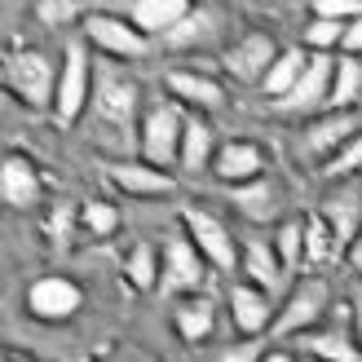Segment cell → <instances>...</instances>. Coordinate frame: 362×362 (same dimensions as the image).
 I'll list each match as a JSON object with an SVG mask.
<instances>
[{
    "mask_svg": "<svg viewBox=\"0 0 362 362\" xmlns=\"http://www.w3.org/2000/svg\"><path fill=\"white\" fill-rule=\"evenodd\" d=\"M305 362H310V358H305Z\"/></svg>",
    "mask_w": 362,
    "mask_h": 362,
    "instance_id": "cell-41",
    "label": "cell"
},
{
    "mask_svg": "<svg viewBox=\"0 0 362 362\" xmlns=\"http://www.w3.org/2000/svg\"><path fill=\"white\" fill-rule=\"evenodd\" d=\"M305 66H310V49H305V45H287L279 58H274V66H269V76L261 80V93L274 102V106L287 102V98H292V88L300 84Z\"/></svg>",
    "mask_w": 362,
    "mask_h": 362,
    "instance_id": "cell-21",
    "label": "cell"
},
{
    "mask_svg": "<svg viewBox=\"0 0 362 362\" xmlns=\"http://www.w3.org/2000/svg\"><path fill=\"white\" fill-rule=\"evenodd\" d=\"M212 18H216V9H199V5H194L186 23H181V27L168 35V45H177V49H194V45H208L212 35H216V27H221V23H212Z\"/></svg>",
    "mask_w": 362,
    "mask_h": 362,
    "instance_id": "cell-28",
    "label": "cell"
},
{
    "mask_svg": "<svg viewBox=\"0 0 362 362\" xmlns=\"http://www.w3.org/2000/svg\"><path fill=\"white\" fill-rule=\"evenodd\" d=\"M93 58H88V45L76 40L66 45L62 53V66H58V98H53V119L71 129V124H80V115L93 106Z\"/></svg>",
    "mask_w": 362,
    "mask_h": 362,
    "instance_id": "cell-6",
    "label": "cell"
},
{
    "mask_svg": "<svg viewBox=\"0 0 362 362\" xmlns=\"http://www.w3.org/2000/svg\"><path fill=\"white\" fill-rule=\"evenodd\" d=\"M45 194V181H40V168L31 164L27 155L9 151L0 159V199H5V208H35Z\"/></svg>",
    "mask_w": 362,
    "mask_h": 362,
    "instance_id": "cell-17",
    "label": "cell"
},
{
    "mask_svg": "<svg viewBox=\"0 0 362 362\" xmlns=\"http://www.w3.org/2000/svg\"><path fill=\"white\" fill-rule=\"evenodd\" d=\"M300 345H305V358L310 362H362V345H358L354 327L349 332L318 327L310 336H300Z\"/></svg>",
    "mask_w": 362,
    "mask_h": 362,
    "instance_id": "cell-23",
    "label": "cell"
},
{
    "mask_svg": "<svg viewBox=\"0 0 362 362\" xmlns=\"http://www.w3.org/2000/svg\"><path fill=\"white\" fill-rule=\"evenodd\" d=\"M261 358H265V345L252 340V336H243V340H226V345L208 349L204 362H261Z\"/></svg>",
    "mask_w": 362,
    "mask_h": 362,
    "instance_id": "cell-32",
    "label": "cell"
},
{
    "mask_svg": "<svg viewBox=\"0 0 362 362\" xmlns=\"http://www.w3.org/2000/svg\"><path fill=\"white\" fill-rule=\"evenodd\" d=\"M93 111L102 119H111V124H129L133 129V119L141 111V84L119 62H102L93 71Z\"/></svg>",
    "mask_w": 362,
    "mask_h": 362,
    "instance_id": "cell-8",
    "label": "cell"
},
{
    "mask_svg": "<svg viewBox=\"0 0 362 362\" xmlns=\"http://www.w3.org/2000/svg\"><path fill=\"white\" fill-rule=\"evenodd\" d=\"M226 314H230V322H234V332H239V336L261 340L265 332H274L279 305H274V296H269V292L252 287L247 279H234L226 287Z\"/></svg>",
    "mask_w": 362,
    "mask_h": 362,
    "instance_id": "cell-10",
    "label": "cell"
},
{
    "mask_svg": "<svg viewBox=\"0 0 362 362\" xmlns=\"http://www.w3.org/2000/svg\"><path fill=\"white\" fill-rule=\"evenodd\" d=\"M5 88L35 111H53V98H58V66L45 49H18L5 62Z\"/></svg>",
    "mask_w": 362,
    "mask_h": 362,
    "instance_id": "cell-4",
    "label": "cell"
},
{
    "mask_svg": "<svg viewBox=\"0 0 362 362\" xmlns=\"http://www.w3.org/2000/svg\"><path fill=\"white\" fill-rule=\"evenodd\" d=\"M80 226L88 234H98V239H111V234L119 230V208L111 204V199H88V204L80 208Z\"/></svg>",
    "mask_w": 362,
    "mask_h": 362,
    "instance_id": "cell-30",
    "label": "cell"
},
{
    "mask_svg": "<svg viewBox=\"0 0 362 362\" xmlns=\"http://www.w3.org/2000/svg\"><path fill=\"white\" fill-rule=\"evenodd\" d=\"M269 243H274L287 274H296L305 265V216H283V221L269 230Z\"/></svg>",
    "mask_w": 362,
    "mask_h": 362,
    "instance_id": "cell-27",
    "label": "cell"
},
{
    "mask_svg": "<svg viewBox=\"0 0 362 362\" xmlns=\"http://www.w3.org/2000/svg\"><path fill=\"white\" fill-rule=\"evenodd\" d=\"M336 257H345V252H340V239H336V230L327 226V216H322V212L305 216V269L318 274V265H327Z\"/></svg>",
    "mask_w": 362,
    "mask_h": 362,
    "instance_id": "cell-25",
    "label": "cell"
},
{
    "mask_svg": "<svg viewBox=\"0 0 362 362\" xmlns=\"http://www.w3.org/2000/svg\"><path fill=\"white\" fill-rule=\"evenodd\" d=\"M340 40H345L340 23H327V18H310L305 23V49L310 53H340Z\"/></svg>",
    "mask_w": 362,
    "mask_h": 362,
    "instance_id": "cell-31",
    "label": "cell"
},
{
    "mask_svg": "<svg viewBox=\"0 0 362 362\" xmlns=\"http://www.w3.org/2000/svg\"><path fill=\"white\" fill-rule=\"evenodd\" d=\"M265 151L257 146L252 137H234V141H221V151L212 159V177L230 190H243V186H257L265 181Z\"/></svg>",
    "mask_w": 362,
    "mask_h": 362,
    "instance_id": "cell-14",
    "label": "cell"
},
{
    "mask_svg": "<svg viewBox=\"0 0 362 362\" xmlns=\"http://www.w3.org/2000/svg\"><path fill=\"white\" fill-rule=\"evenodd\" d=\"M340 53H345V58H362V18H354V23L345 27V40H340Z\"/></svg>",
    "mask_w": 362,
    "mask_h": 362,
    "instance_id": "cell-36",
    "label": "cell"
},
{
    "mask_svg": "<svg viewBox=\"0 0 362 362\" xmlns=\"http://www.w3.org/2000/svg\"><path fill=\"white\" fill-rule=\"evenodd\" d=\"M345 265H349V269H354V274L362 279V234H358V239L349 243V252H345Z\"/></svg>",
    "mask_w": 362,
    "mask_h": 362,
    "instance_id": "cell-37",
    "label": "cell"
},
{
    "mask_svg": "<svg viewBox=\"0 0 362 362\" xmlns=\"http://www.w3.org/2000/svg\"><path fill=\"white\" fill-rule=\"evenodd\" d=\"M80 305H84V292L66 274H45L27 287V314L40 322H66L80 314Z\"/></svg>",
    "mask_w": 362,
    "mask_h": 362,
    "instance_id": "cell-13",
    "label": "cell"
},
{
    "mask_svg": "<svg viewBox=\"0 0 362 362\" xmlns=\"http://www.w3.org/2000/svg\"><path fill=\"white\" fill-rule=\"evenodd\" d=\"M5 362H31V358H18V354H5Z\"/></svg>",
    "mask_w": 362,
    "mask_h": 362,
    "instance_id": "cell-40",
    "label": "cell"
},
{
    "mask_svg": "<svg viewBox=\"0 0 362 362\" xmlns=\"http://www.w3.org/2000/svg\"><path fill=\"white\" fill-rule=\"evenodd\" d=\"M181 234L199 247V257H204L212 269H239V257H243V243H239V234H234L216 212L208 208H181Z\"/></svg>",
    "mask_w": 362,
    "mask_h": 362,
    "instance_id": "cell-7",
    "label": "cell"
},
{
    "mask_svg": "<svg viewBox=\"0 0 362 362\" xmlns=\"http://www.w3.org/2000/svg\"><path fill=\"white\" fill-rule=\"evenodd\" d=\"M279 53L283 49H279V40L269 31H247L234 45L221 49V66H226V76L239 80V84H261L269 76V66H274Z\"/></svg>",
    "mask_w": 362,
    "mask_h": 362,
    "instance_id": "cell-9",
    "label": "cell"
},
{
    "mask_svg": "<svg viewBox=\"0 0 362 362\" xmlns=\"http://www.w3.org/2000/svg\"><path fill=\"white\" fill-rule=\"evenodd\" d=\"M310 18H327V23L349 27L354 18H362V0H314V5H310Z\"/></svg>",
    "mask_w": 362,
    "mask_h": 362,
    "instance_id": "cell-34",
    "label": "cell"
},
{
    "mask_svg": "<svg viewBox=\"0 0 362 362\" xmlns=\"http://www.w3.org/2000/svg\"><path fill=\"white\" fill-rule=\"evenodd\" d=\"M332 310V283L327 274H300L274 314V340H287V336H310L322 327V318Z\"/></svg>",
    "mask_w": 362,
    "mask_h": 362,
    "instance_id": "cell-1",
    "label": "cell"
},
{
    "mask_svg": "<svg viewBox=\"0 0 362 362\" xmlns=\"http://www.w3.org/2000/svg\"><path fill=\"white\" fill-rule=\"evenodd\" d=\"M261 362H300V358H296V354H287V349H265Z\"/></svg>",
    "mask_w": 362,
    "mask_h": 362,
    "instance_id": "cell-38",
    "label": "cell"
},
{
    "mask_svg": "<svg viewBox=\"0 0 362 362\" xmlns=\"http://www.w3.org/2000/svg\"><path fill=\"white\" fill-rule=\"evenodd\" d=\"M327 111H362V58L336 53V80H332Z\"/></svg>",
    "mask_w": 362,
    "mask_h": 362,
    "instance_id": "cell-24",
    "label": "cell"
},
{
    "mask_svg": "<svg viewBox=\"0 0 362 362\" xmlns=\"http://www.w3.org/2000/svg\"><path fill=\"white\" fill-rule=\"evenodd\" d=\"M234 204H239L247 216L265 221V216H274V212H279V186H274V181H257V186H243V190H234Z\"/></svg>",
    "mask_w": 362,
    "mask_h": 362,
    "instance_id": "cell-29",
    "label": "cell"
},
{
    "mask_svg": "<svg viewBox=\"0 0 362 362\" xmlns=\"http://www.w3.org/2000/svg\"><path fill=\"white\" fill-rule=\"evenodd\" d=\"M322 177H327V181H349V177H362V129H358V137L349 141V146L340 151L327 168H322Z\"/></svg>",
    "mask_w": 362,
    "mask_h": 362,
    "instance_id": "cell-33",
    "label": "cell"
},
{
    "mask_svg": "<svg viewBox=\"0 0 362 362\" xmlns=\"http://www.w3.org/2000/svg\"><path fill=\"white\" fill-rule=\"evenodd\" d=\"M332 80H336V53H310V66H305L300 84L292 88V98L279 102L283 111L292 115H322L327 111V98H332Z\"/></svg>",
    "mask_w": 362,
    "mask_h": 362,
    "instance_id": "cell-15",
    "label": "cell"
},
{
    "mask_svg": "<svg viewBox=\"0 0 362 362\" xmlns=\"http://www.w3.org/2000/svg\"><path fill=\"white\" fill-rule=\"evenodd\" d=\"M164 88H168V102H177L190 115H212L226 106V84L194 66H173L164 76Z\"/></svg>",
    "mask_w": 362,
    "mask_h": 362,
    "instance_id": "cell-11",
    "label": "cell"
},
{
    "mask_svg": "<svg viewBox=\"0 0 362 362\" xmlns=\"http://www.w3.org/2000/svg\"><path fill=\"white\" fill-rule=\"evenodd\" d=\"M80 35L106 62H137V58H146V49H151V40L119 9H88V18L80 23Z\"/></svg>",
    "mask_w": 362,
    "mask_h": 362,
    "instance_id": "cell-2",
    "label": "cell"
},
{
    "mask_svg": "<svg viewBox=\"0 0 362 362\" xmlns=\"http://www.w3.org/2000/svg\"><path fill=\"white\" fill-rule=\"evenodd\" d=\"M190 0H129V5H119V13L129 18V23L146 35V40H168V35L190 18Z\"/></svg>",
    "mask_w": 362,
    "mask_h": 362,
    "instance_id": "cell-16",
    "label": "cell"
},
{
    "mask_svg": "<svg viewBox=\"0 0 362 362\" xmlns=\"http://www.w3.org/2000/svg\"><path fill=\"white\" fill-rule=\"evenodd\" d=\"M173 322H177V336L186 340V345L204 349V345H212V336H216V300H208L204 292H199V296H181L177 310H173Z\"/></svg>",
    "mask_w": 362,
    "mask_h": 362,
    "instance_id": "cell-20",
    "label": "cell"
},
{
    "mask_svg": "<svg viewBox=\"0 0 362 362\" xmlns=\"http://www.w3.org/2000/svg\"><path fill=\"white\" fill-rule=\"evenodd\" d=\"M124 279H129L137 292H155L159 279H164V252L155 243H137L129 257H124Z\"/></svg>",
    "mask_w": 362,
    "mask_h": 362,
    "instance_id": "cell-26",
    "label": "cell"
},
{
    "mask_svg": "<svg viewBox=\"0 0 362 362\" xmlns=\"http://www.w3.org/2000/svg\"><path fill=\"white\" fill-rule=\"evenodd\" d=\"M204 279H208V261L199 257V247L177 234V239L164 247V279H159V292L164 296H199L204 292Z\"/></svg>",
    "mask_w": 362,
    "mask_h": 362,
    "instance_id": "cell-12",
    "label": "cell"
},
{
    "mask_svg": "<svg viewBox=\"0 0 362 362\" xmlns=\"http://www.w3.org/2000/svg\"><path fill=\"white\" fill-rule=\"evenodd\" d=\"M111 186L129 199H159V194H173L177 181L173 173L146 164V159H124V164H111Z\"/></svg>",
    "mask_w": 362,
    "mask_h": 362,
    "instance_id": "cell-18",
    "label": "cell"
},
{
    "mask_svg": "<svg viewBox=\"0 0 362 362\" xmlns=\"http://www.w3.org/2000/svg\"><path fill=\"white\" fill-rule=\"evenodd\" d=\"M358 129H362V111H322V115H314V119L300 124L296 155L305 159V164L327 168L332 159L358 137Z\"/></svg>",
    "mask_w": 362,
    "mask_h": 362,
    "instance_id": "cell-3",
    "label": "cell"
},
{
    "mask_svg": "<svg viewBox=\"0 0 362 362\" xmlns=\"http://www.w3.org/2000/svg\"><path fill=\"white\" fill-rule=\"evenodd\" d=\"M354 336H358V345H362V296H358V305H354Z\"/></svg>",
    "mask_w": 362,
    "mask_h": 362,
    "instance_id": "cell-39",
    "label": "cell"
},
{
    "mask_svg": "<svg viewBox=\"0 0 362 362\" xmlns=\"http://www.w3.org/2000/svg\"><path fill=\"white\" fill-rule=\"evenodd\" d=\"M239 269H243V279L252 287H261V292L274 296L279 292V283L287 279V269L279 261V252L269 239H261V234H252V239H243V257H239Z\"/></svg>",
    "mask_w": 362,
    "mask_h": 362,
    "instance_id": "cell-19",
    "label": "cell"
},
{
    "mask_svg": "<svg viewBox=\"0 0 362 362\" xmlns=\"http://www.w3.org/2000/svg\"><path fill=\"white\" fill-rule=\"evenodd\" d=\"M35 13H40L49 27H66V23H76V18H80V23L88 18V9L76 5V0H40V5H35Z\"/></svg>",
    "mask_w": 362,
    "mask_h": 362,
    "instance_id": "cell-35",
    "label": "cell"
},
{
    "mask_svg": "<svg viewBox=\"0 0 362 362\" xmlns=\"http://www.w3.org/2000/svg\"><path fill=\"white\" fill-rule=\"evenodd\" d=\"M181 137H186V111L177 102H159L151 106L137 124V151L146 164L155 168H177L181 164Z\"/></svg>",
    "mask_w": 362,
    "mask_h": 362,
    "instance_id": "cell-5",
    "label": "cell"
},
{
    "mask_svg": "<svg viewBox=\"0 0 362 362\" xmlns=\"http://www.w3.org/2000/svg\"><path fill=\"white\" fill-rule=\"evenodd\" d=\"M216 137H212V124L208 115H190L186 111V137H181V173H204L212 168V159H216Z\"/></svg>",
    "mask_w": 362,
    "mask_h": 362,
    "instance_id": "cell-22",
    "label": "cell"
}]
</instances>
